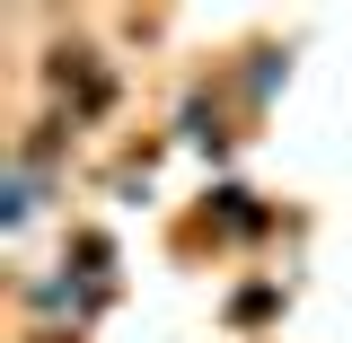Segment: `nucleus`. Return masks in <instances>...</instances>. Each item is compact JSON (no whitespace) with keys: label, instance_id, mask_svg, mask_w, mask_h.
<instances>
[{"label":"nucleus","instance_id":"nucleus-1","mask_svg":"<svg viewBox=\"0 0 352 343\" xmlns=\"http://www.w3.org/2000/svg\"><path fill=\"white\" fill-rule=\"evenodd\" d=\"M36 194H44V168L18 159V168H9V229H27V220H36Z\"/></svg>","mask_w":352,"mask_h":343}]
</instances>
